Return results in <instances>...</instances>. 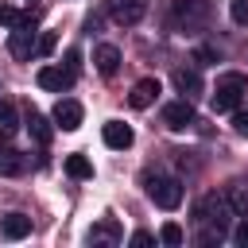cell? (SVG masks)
<instances>
[{"mask_svg": "<svg viewBox=\"0 0 248 248\" xmlns=\"http://www.w3.org/2000/svg\"><path fill=\"white\" fill-rule=\"evenodd\" d=\"M194 221H198V225H205L202 244H221V236L229 232V221H232V205H229V198H225V194H217V190L202 194V198H198V205H194Z\"/></svg>", "mask_w": 248, "mask_h": 248, "instance_id": "1", "label": "cell"}, {"mask_svg": "<svg viewBox=\"0 0 248 248\" xmlns=\"http://www.w3.org/2000/svg\"><path fill=\"white\" fill-rule=\"evenodd\" d=\"M209 16H213L209 0H174L170 4V23L178 31H198V27L209 23Z\"/></svg>", "mask_w": 248, "mask_h": 248, "instance_id": "2", "label": "cell"}, {"mask_svg": "<svg viewBox=\"0 0 248 248\" xmlns=\"http://www.w3.org/2000/svg\"><path fill=\"white\" fill-rule=\"evenodd\" d=\"M143 186H147V198L159 209H178L182 205V182L178 178H170V174H147Z\"/></svg>", "mask_w": 248, "mask_h": 248, "instance_id": "3", "label": "cell"}, {"mask_svg": "<svg viewBox=\"0 0 248 248\" xmlns=\"http://www.w3.org/2000/svg\"><path fill=\"white\" fill-rule=\"evenodd\" d=\"M244 89H248V78L244 74H221L217 78V89H213V112H232L240 105Z\"/></svg>", "mask_w": 248, "mask_h": 248, "instance_id": "4", "label": "cell"}, {"mask_svg": "<svg viewBox=\"0 0 248 248\" xmlns=\"http://www.w3.org/2000/svg\"><path fill=\"white\" fill-rule=\"evenodd\" d=\"M163 124H167L170 132H182V128H190V124H194V105H190V97L167 101V105H163Z\"/></svg>", "mask_w": 248, "mask_h": 248, "instance_id": "5", "label": "cell"}, {"mask_svg": "<svg viewBox=\"0 0 248 248\" xmlns=\"http://www.w3.org/2000/svg\"><path fill=\"white\" fill-rule=\"evenodd\" d=\"M108 16L120 27H136L147 16V0H108Z\"/></svg>", "mask_w": 248, "mask_h": 248, "instance_id": "6", "label": "cell"}, {"mask_svg": "<svg viewBox=\"0 0 248 248\" xmlns=\"http://www.w3.org/2000/svg\"><path fill=\"white\" fill-rule=\"evenodd\" d=\"M74 70H66V66H43L39 74H35V81H39V89H50V93H66L70 85H74Z\"/></svg>", "mask_w": 248, "mask_h": 248, "instance_id": "7", "label": "cell"}, {"mask_svg": "<svg viewBox=\"0 0 248 248\" xmlns=\"http://www.w3.org/2000/svg\"><path fill=\"white\" fill-rule=\"evenodd\" d=\"M8 50H12V58H31L35 54V23H16L8 35Z\"/></svg>", "mask_w": 248, "mask_h": 248, "instance_id": "8", "label": "cell"}, {"mask_svg": "<svg viewBox=\"0 0 248 248\" xmlns=\"http://www.w3.org/2000/svg\"><path fill=\"white\" fill-rule=\"evenodd\" d=\"M159 78H140L136 85H132V93H128V105L132 108H151L155 105V97H159Z\"/></svg>", "mask_w": 248, "mask_h": 248, "instance_id": "9", "label": "cell"}, {"mask_svg": "<svg viewBox=\"0 0 248 248\" xmlns=\"http://www.w3.org/2000/svg\"><path fill=\"white\" fill-rule=\"evenodd\" d=\"M54 124H58L62 132H78V128H81V105H78L74 97H62V101L54 105Z\"/></svg>", "mask_w": 248, "mask_h": 248, "instance_id": "10", "label": "cell"}, {"mask_svg": "<svg viewBox=\"0 0 248 248\" xmlns=\"http://www.w3.org/2000/svg\"><path fill=\"white\" fill-rule=\"evenodd\" d=\"M101 136H105V147H112V151H124V147H132V140H136V132H132L128 124H120V120H108V124L101 128Z\"/></svg>", "mask_w": 248, "mask_h": 248, "instance_id": "11", "label": "cell"}, {"mask_svg": "<svg viewBox=\"0 0 248 248\" xmlns=\"http://www.w3.org/2000/svg\"><path fill=\"white\" fill-rule=\"evenodd\" d=\"M93 66H97V74L112 78V74L120 70V50H116L112 43H101V46L93 50Z\"/></svg>", "mask_w": 248, "mask_h": 248, "instance_id": "12", "label": "cell"}, {"mask_svg": "<svg viewBox=\"0 0 248 248\" xmlns=\"http://www.w3.org/2000/svg\"><path fill=\"white\" fill-rule=\"evenodd\" d=\"M27 232H31V217H23V213L0 217V236H4V240H23Z\"/></svg>", "mask_w": 248, "mask_h": 248, "instance_id": "13", "label": "cell"}, {"mask_svg": "<svg viewBox=\"0 0 248 248\" xmlns=\"http://www.w3.org/2000/svg\"><path fill=\"white\" fill-rule=\"evenodd\" d=\"M0 174H8V178L27 174V155L16 147H0Z\"/></svg>", "mask_w": 248, "mask_h": 248, "instance_id": "14", "label": "cell"}, {"mask_svg": "<svg viewBox=\"0 0 248 248\" xmlns=\"http://www.w3.org/2000/svg\"><path fill=\"white\" fill-rule=\"evenodd\" d=\"M120 225H116V217H105L101 225H93L89 229V244H120Z\"/></svg>", "mask_w": 248, "mask_h": 248, "instance_id": "15", "label": "cell"}, {"mask_svg": "<svg viewBox=\"0 0 248 248\" xmlns=\"http://www.w3.org/2000/svg\"><path fill=\"white\" fill-rule=\"evenodd\" d=\"M174 89H178L182 97H198V93H202V74H198V70H186V66L174 70Z\"/></svg>", "mask_w": 248, "mask_h": 248, "instance_id": "16", "label": "cell"}, {"mask_svg": "<svg viewBox=\"0 0 248 248\" xmlns=\"http://www.w3.org/2000/svg\"><path fill=\"white\" fill-rule=\"evenodd\" d=\"M27 132H31V140H35V143H43V147H46V143H50V136H54V128L46 124V116H43V112H35V108H27Z\"/></svg>", "mask_w": 248, "mask_h": 248, "instance_id": "17", "label": "cell"}, {"mask_svg": "<svg viewBox=\"0 0 248 248\" xmlns=\"http://www.w3.org/2000/svg\"><path fill=\"white\" fill-rule=\"evenodd\" d=\"M19 132V112L12 101H0V140H12Z\"/></svg>", "mask_w": 248, "mask_h": 248, "instance_id": "18", "label": "cell"}, {"mask_svg": "<svg viewBox=\"0 0 248 248\" xmlns=\"http://www.w3.org/2000/svg\"><path fill=\"white\" fill-rule=\"evenodd\" d=\"M66 174L70 178H93V163L85 155H66Z\"/></svg>", "mask_w": 248, "mask_h": 248, "instance_id": "19", "label": "cell"}, {"mask_svg": "<svg viewBox=\"0 0 248 248\" xmlns=\"http://www.w3.org/2000/svg\"><path fill=\"white\" fill-rule=\"evenodd\" d=\"M225 198H229V205H232V213H248V182H232Z\"/></svg>", "mask_w": 248, "mask_h": 248, "instance_id": "20", "label": "cell"}, {"mask_svg": "<svg viewBox=\"0 0 248 248\" xmlns=\"http://www.w3.org/2000/svg\"><path fill=\"white\" fill-rule=\"evenodd\" d=\"M159 240H163V244H170V248H178V244L186 240V232H182V225H174V221H167V225L159 229Z\"/></svg>", "mask_w": 248, "mask_h": 248, "instance_id": "21", "label": "cell"}, {"mask_svg": "<svg viewBox=\"0 0 248 248\" xmlns=\"http://www.w3.org/2000/svg\"><path fill=\"white\" fill-rule=\"evenodd\" d=\"M54 46H58V35H54V31H43V35L35 39V54H39V58H50Z\"/></svg>", "mask_w": 248, "mask_h": 248, "instance_id": "22", "label": "cell"}, {"mask_svg": "<svg viewBox=\"0 0 248 248\" xmlns=\"http://www.w3.org/2000/svg\"><path fill=\"white\" fill-rule=\"evenodd\" d=\"M232 23H240V27H248V0H232Z\"/></svg>", "mask_w": 248, "mask_h": 248, "instance_id": "23", "label": "cell"}, {"mask_svg": "<svg viewBox=\"0 0 248 248\" xmlns=\"http://www.w3.org/2000/svg\"><path fill=\"white\" fill-rule=\"evenodd\" d=\"M194 62H198V66H209V62H217V50H213V46H198V50H194Z\"/></svg>", "mask_w": 248, "mask_h": 248, "instance_id": "24", "label": "cell"}, {"mask_svg": "<svg viewBox=\"0 0 248 248\" xmlns=\"http://www.w3.org/2000/svg\"><path fill=\"white\" fill-rule=\"evenodd\" d=\"M232 132L236 136H248V112H236L232 116Z\"/></svg>", "mask_w": 248, "mask_h": 248, "instance_id": "25", "label": "cell"}, {"mask_svg": "<svg viewBox=\"0 0 248 248\" xmlns=\"http://www.w3.org/2000/svg\"><path fill=\"white\" fill-rule=\"evenodd\" d=\"M232 240H236L240 248H248V221H240V225L232 229Z\"/></svg>", "mask_w": 248, "mask_h": 248, "instance_id": "26", "label": "cell"}, {"mask_svg": "<svg viewBox=\"0 0 248 248\" xmlns=\"http://www.w3.org/2000/svg\"><path fill=\"white\" fill-rule=\"evenodd\" d=\"M66 70H74V74L81 70V54L78 50H66Z\"/></svg>", "mask_w": 248, "mask_h": 248, "instance_id": "27", "label": "cell"}, {"mask_svg": "<svg viewBox=\"0 0 248 248\" xmlns=\"http://www.w3.org/2000/svg\"><path fill=\"white\" fill-rule=\"evenodd\" d=\"M132 244H151V232H143V229H140V232H132Z\"/></svg>", "mask_w": 248, "mask_h": 248, "instance_id": "28", "label": "cell"}]
</instances>
